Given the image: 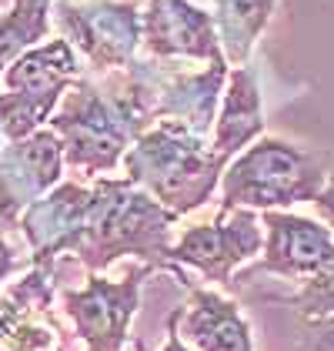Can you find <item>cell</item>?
I'll use <instances>...</instances> for the list:
<instances>
[{
    "instance_id": "obj_21",
    "label": "cell",
    "mask_w": 334,
    "mask_h": 351,
    "mask_svg": "<svg viewBox=\"0 0 334 351\" xmlns=\"http://www.w3.org/2000/svg\"><path fill=\"white\" fill-rule=\"evenodd\" d=\"M314 211H318V217L334 231V171L328 174V184L321 188V194L314 197Z\"/></svg>"
},
{
    "instance_id": "obj_10",
    "label": "cell",
    "mask_w": 334,
    "mask_h": 351,
    "mask_svg": "<svg viewBox=\"0 0 334 351\" xmlns=\"http://www.w3.org/2000/svg\"><path fill=\"white\" fill-rule=\"evenodd\" d=\"M64 144L54 128H40L0 147V224H17L37 197L60 184Z\"/></svg>"
},
{
    "instance_id": "obj_22",
    "label": "cell",
    "mask_w": 334,
    "mask_h": 351,
    "mask_svg": "<svg viewBox=\"0 0 334 351\" xmlns=\"http://www.w3.org/2000/svg\"><path fill=\"white\" fill-rule=\"evenodd\" d=\"M181 315H184V308L170 311V318H167V341L161 351H191L184 345V335H181Z\"/></svg>"
},
{
    "instance_id": "obj_12",
    "label": "cell",
    "mask_w": 334,
    "mask_h": 351,
    "mask_svg": "<svg viewBox=\"0 0 334 351\" xmlns=\"http://www.w3.org/2000/svg\"><path fill=\"white\" fill-rule=\"evenodd\" d=\"M90 211V188L81 181H64L37 197L21 215L17 228L27 238L30 265H54L60 254H74Z\"/></svg>"
},
{
    "instance_id": "obj_3",
    "label": "cell",
    "mask_w": 334,
    "mask_h": 351,
    "mask_svg": "<svg viewBox=\"0 0 334 351\" xmlns=\"http://www.w3.org/2000/svg\"><path fill=\"white\" fill-rule=\"evenodd\" d=\"M224 167L227 161L204 134H194L177 121H154L124 154L127 178L181 217L214 197Z\"/></svg>"
},
{
    "instance_id": "obj_14",
    "label": "cell",
    "mask_w": 334,
    "mask_h": 351,
    "mask_svg": "<svg viewBox=\"0 0 334 351\" xmlns=\"http://www.w3.org/2000/svg\"><path fill=\"white\" fill-rule=\"evenodd\" d=\"M144 51L161 60H218L224 54L214 14H204L191 0H147L144 10Z\"/></svg>"
},
{
    "instance_id": "obj_9",
    "label": "cell",
    "mask_w": 334,
    "mask_h": 351,
    "mask_svg": "<svg viewBox=\"0 0 334 351\" xmlns=\"http://www.w3.org/2000/svg\"><path fill=\"white\" fill-rule=\"evenodd\" d=\"M261 224H264V251L250 268H241L234 285L261 274L307 281L334 258V231L324 221L294 211H261Z\"/></svg>"
},
{
    "instance_id": "obj_5",
    "label": "cell",
    "mask_w": 334,
    "mask_h": 351,
    "mask_svg": "<svg viewBox=\"0 0 334 351\" xmlns=\"http://www.w3.org/2000/svg\"><path fill=\"white\" fill-rule=\"evenodd\" d=\"M81 77V60L67 37L30 47L3 71V94H0V134L7 141L40 131L57 101L67 87Z\"/></svg>"
},
{
    "instance_id": "obj_11",
    "label": "cell",
    "mask_w": 334,
    "mask_h": 351,
    "mask_svg": "<svg viewBox=\"0 0 334 351\" xmlns=\"http://www.w3.org/2000/svg\"><path fill=\"white\" fill-rule=\"evenodd\" d=\"M54 265H34L0 295V351H64V328L51 311Z\"/></svg>"
},
{
    "instance_id": "obj_23",
    "label": "cell",
    "mask_w": 334,
    "mask_h": 351,
    "mask_svg": "<svg viewBox=\"0 0 334 351\" xmlns=\"http://www.w3.org/2000/svg\"><path fill=\"white\" fill-rule=\"evenodd\" d=\"M21 268V261H17V254H14V247L7 244V238H3V231H0V285L14 274V271Z\"/></svg>"
},
{
    "instance_id": "obj_15",
    "label": "cell",
    "mask_w": 334,
    "mask_h": 351,
    "mask_svg": "<svg viewBox=\"0 0 334 351\" xmlns=\"http://www.w3.org/2000/svg\"><path fill=\"white\" fill-rule=\"evenodd\" d=\"M181 335L197 351H254V335L241 304L201 285H191V304L181 315Z\"/></svg>"
},
{
    "instance_id": "obj_2",
    "label": "cell",
    "mask_w": 334,
    "mask_h": 351,
    "mask_svg": "<svg viewBox=\"0 0 334 351\" xmlns=\"http://www.w3.org/2000/svg\"><path fill=\"white\" fill-rule=\"evenodd\" d=\"M181 221L177 211L161 204L154 194L134 184L131 178H97L90 184V211L74 261H81L87 271H104L120 258H138L154 271H170L177 274L181 285H194L184 268L174 265L170 258V231Z\"/></svg>"
},
{
    "instance_id": "obj_17",
    "label": "cell",
    "mask_w": 334,
    "mask_h": 351,
    "mask_svg": "<svg viewBox=\"0 0 334 351\" xmlns=\"http://www.w3.org/2000/svg\"><path fill=\"white\" fill-rule=\"evenodd\" d=\"M274 3L278 0H214V27L231 67H244L250 60L257 37L274 14Z\"/></svg>"
},
{
    "instance_id": "obj_19",
    "label": "cell",
    "mask_w": 334,
    "mask_h": 351,
    "mask_svg": "<svg viewBox=\"0 0 334 351\" xmlns=\"http://www.w3.org/2000/svg\"><path fill=\"white\" fill-rule=\"evenodd\" d=\"M274 301L287 304L305 322H318V318L334 315V258L318 274H311L307 281H301V288L291 298H274Z\"/></svg>"
},
{
    "instance_id": "obj_18",
    "label": "cell",
    "mask_w": 334,
    "mask_h": 351,
    "mask_svg": "<svg viewBox=\"0 0 334 351\" xmlns=\"http://www.w3.org/2000/svg\"><path fill=\"white\" fill-rule=\"evenodd\" d=\"M51 3L54 0H14V7L0 17V77L17 57L47 37Z\"/></svg>"
},
{
    "instance_id": "obj_4",
    "label": "cell",
    "mask_w": 334,
    "mask_h": 351,
    "mask_svg": "<svg viewBox=\"0 0 334 351\" xmlns=\"http://www.w3.org/2000/svg\"><path fill=\"white\" fill-rule=\"evenodd\" d=\"M331 171V154L324 151H307L284 137H257L224 167L221 211H284L314 204Z\"/></svg>"
},
{
    "instance_id": "obj_8",
    "label": "cell",
    "mask_w": 334,
    "mask_h": 351,
    "mask_svg": "<svg viewBox=\"0 0 334 351\" xmlns=\"http://www.w3.org/2000/svg\"><path fill=\"white\" fill-rule=\"evenodd\" d=\"M264 251V224L254 208L221 211L207 224H191L170 247L177 268H194L207 281L234 288V271Z\"/></svg>"
},
{
    "instance_id": "obj_1",
    "label": "cell",
    "mask_w": 334,
    "mask_h": 351,
    "mask_svg": "<svg viewBox=\"0 0 334 351\" xmlns=\"http://www.w3.org/2000/svg\"><path fill=\"white\" fill-rule=\"evenodd\" d=\"M47 124L64 144V167L77 181L111 174L127 147L154 124V90L140 60L117 71L107 84L77 77Z\"/></svg>"
},
{
    "instance_id": "obj_6",
    "label": "cell",
    "mask_w": 334,
    "mask_h": 351,
    "mask_svg": "<svg viewBox=\"0 0 334 351\" xmlns=\"http://www.w3.org/2000/svg\"><path fill=\"white\" fill-rule=\"evenodd\" d=\"M57 24L94 71H124L144 44V14L131 0H57Z\"/></svg>"
},
{
    "instance_id": "obj_20",
    "label": "cell",
    "mask_w": 334,
    "mask_h": 351,
    "mask_svg": "<svg viewBox=\"0 0 334 351\" xmlns=\"http://www.w3.org/2000/svg\"><path fill=\"white\" fill-rule=\"evenodd\" d=\"M301 351H334V315L307 322V335Z\"/></svg>"
},
{
    "instance_id": "obj_16",
    "label": "cell",
    "mask_w": 334,
    "mask_h": 351,
    "mask_svg": "<svg viewBox=\"0 0 334 351\" xmlns=\"http://www.w3.org/2000/svg\"><path fill=\"white\" fill-rule=\"evenodd\" d=\"M257 137H264V110H261L257 74L248 64L244 67H231L221 94V110L214 117L211 147L221 154L224 161H231L234 154H241Z\"/></svg>"
},
{
    "instance_id": "obj_13",
    "label": "cell",
    "mask_w": 334,
    "mask_h": 351,
    "mask_svg": "<svg viewBox=\"0 0 334 351\" xmlns=\"http://www.w3.org/2000/svg\"><path fill=\"white\" fill-rule=\"evenodd\" d=\"M144 77L154 90V121H177L204 134L214 128V108L221 104L224 84H227V60L224 54L211 60L204 71L184 74V71H157L154 64H140Z\"/></svg>"
},
{
    "instance_id": "obj_7",
    "label": "cell",
    "mask_w": 334,
    "mask_h": 351,
    "mask_svg": "<svg viewBox=\"0 0 334 351\" xmlns=\"http://www.w3.org/2000/svg\"><path fill=\"white\" fill-rule=\"evenodd\" d=\"M151 265H131L120 281L101 278L90 271L87 285L77 291H64L60 304L64 315L70 318L77 338L87 351H124L127 345V328L140 308V288L151 278Z\"/></svg>"
}]
</instances>
